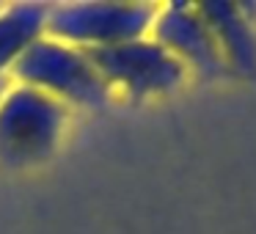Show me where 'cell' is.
<instances>
[{
	"instance_id": "1",
	"label": "cell",
	"mask_w": 256,
	"mask_h": 234,
	"mask_svg": "<svg viewBox=\"0 0 256 234\" xmlns=\"http://www.w3.org/2000/svg\"><path fill=\"white\" fill-rule=\"evenodd\" d=\"M66 124V105L30 86H12L0 96V162L28 168L50 160Z\"/></svg>"
},
{
	"instance_id": "2",
	"label": "cell",
	"mask_w": 256,
	"mask_h": 234,
	"mask_svg": "<svg viewBox=\"0 0 256 234\" xmlns=\"http://www.w3.org/2000/svg\"><path fill=\"white\" fill-rule=\"evenodd\" d=\"M14 74L22 86L39 88L58 102H74L83 108H105L110 102V86L102 80L88 52L42 36L14 64Z\"/></svg>"
},
{
	"instance_id": "3",
	"label": "cell",
	"mask_w": 256,
	"mask_h": 234,
	"mask_svg": "<svg viewBox=\"0 0 256 234\" xmlns=\"http://www.w3.org/2000/svg\"><path fill=\"white\" fill-rule=\"evenodd\" d=\"M157 8L152 3H64L47 17V36L80 50H102L152 34Z\"/></svg>"
},
{
	"instance_id": "4",
	"label": "cell",
	"mask_w": 256,
	"mask_h": 234,
	"mask_svg": "<svg viewBox=\"0 0 256 234\" xmlns=\"http://www.w3.org/2000/svg\"><path fill=\"white\" fill-rule=\"evenodd\" d=\"M96 72L110 88H122L132 100L168 94L184 80V64L174 58L162 44L144 36L116 47L86 50Z\"/></svg>"
},
{
	"instance_id": "5",
	"label": "cell",
	"mask_w": 256,
	"mask_h": 234,
	"mask_svg": "<svg viewBox=\"0 0 256 234\" xmlns=\"http://www.w3.org/2000/svg\"><path fill=\"white\" fill-rule=\"evenodd\" d=\"M152 39L162 44L174 58L184 64V69H196L204 78H220L226 74V61L220 56L215 36H212L206 20L201 17L196 3H168L157 8Z\"/></svg>"
},
{
	"instance_id": "6",
	"label": "cell",
	"mask_w": 256,
	"mask_h": 234,
	"mask_svg": "<svg viewBox=\"0 0 256 234\" xmlns=\"http://www.w3.org/2000/svg\"><path fill=\"white\" fill-rule=\"evenodd\" d=\"M201 17L215 36L226 69L240 78H256V6L245 3H198Z\"/></svg>"
},
{
	"instance_id": "7",
	"label": "cell",
	"mask_w": 256,
	"mask_h": 234,
	"mask_svg": "<svg viewBox=\"0 0 256 234\" xmlns=\"http://www.w3.org/2000/svg\"><path fill=\"white\" fill-rule=\"evenodd\" d=\"M47 3H14L0 12V78L25 56L30 44L47 36Z\"/></svg>"
},
{
	"instance_id": "8",
	"label": "cell",
	"mask_w": 256,
	"mask_h": 234,
	"mask_svg": "<svg viewBox=\"0 0 256 234\" xmlns=\"http://www.w3.org/2000/svg\"><path fill=\"white\" fill-rule=\"evenodd\" d=\"M6 88H8V86H6V78H0V96L6 94Z\"/></svg>"
}]
</instances>
